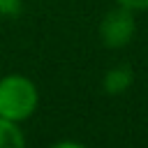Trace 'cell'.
Masks as SVG:
<instances>
[{"instance_id": "obj_3", "label": "cell", "mask_w": 148, "mask_h": 148, "mask_svg": "<svg viewBox=\"0 0 148 148\" xmlns=\"http://www.w3.org/2000/svg\"><path fill=\"white\" fill-rule=\"evenodd\" d=\"M130 83H132V69H130V65H116L104 76V88H106L109 95L125 92Z\"/></svg>"}, {"instance_id": "obj_1", "label": "cell", "mask_w": 148, "mask_h": 148, "mask_svg": "<svg viewBox=\"0 0 148 148\" xmlns=\"http://www.w3.org/2000/svg\"><path fill=\"white\" fill-rule=\"evenodd\" d=\"M37 90L23 76H5L0 81V116L9 120L28 118L35 111Z\"/></svg>"}, {"instance_id": "obj_5", "label": "cell", "mask_w": 148, "mask_h": 148, "mask_svg": "<svg viewBox=\"0 0 148 148\" xmlns=\"http://www.w3.org/2000/svg\"><path fill=\"white\" fill-rule=\"evenodd\" d=\"M21 12V0H0V14L2 16H16Z\"/></svg>"}, {"instance_id": "obj_4", "label": "cell", "mask_w": 148, "mask_h": 148, "mask_svg": "<svg viewBox=\"0 0 148 148\" xmlns=\"http://www.w3.org/2000/svg\"><path fill=\"white\" fill-rule=\"evenodd\" d=\"M23 146V134L14 125V120L0 116V148H21Z\"/></svg>"}, {"instance_id": "obj_6", "label": "cell", "mask_w": 148, "mask_h": 148, "mask_svg": "<svg viewBox=\"0 0 148 148\" xmlns=\"http://www.w3.org/2000/svg\"><path fill=\"white\" fill-rule=\"evenodd\" d=\"M120 5H125V7H130V9H143V7H148V0H118Z\"/></svg>"}, {"instance_id": "obj_2", "label": "cell", "mask_w": 148, "mask_h": 148, "mask_svg": "<svg viewBox=\"0 0 148 148\" xmlns=\"http://www.w3.org/2000/svg\"><path fill=\"white\" fill-rule=\"evenodd\" d=\"M99 35H102V42L111 49L125 46L134 35V18L130 7L120 5L118 9H111L99 25Z\"/></svg>"}]
</instances>
